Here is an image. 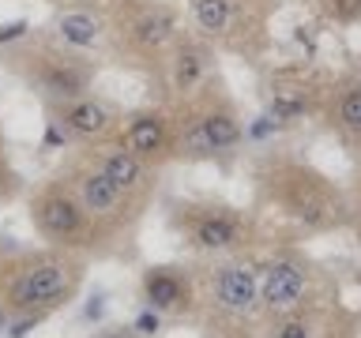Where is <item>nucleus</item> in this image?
Segmentation results:
<instances>
[{"label": "nucleus", "instance_id": "19", "mask_svg": "<svg viewBox=\"0 0 361 338\" xmlns=\"http://www.w3.org/2000/svg\"><path fill=\"white\" fill-rule=\"evenodd\" d=\"M324 90L309 83V79H290L282 75L267 87L264 98V117L275 124V128H290V124H301L305 117H312L316 109L324 106Z\"/></svg>", "mask_w": 361, "mask_h": 338}, {"label": "nucleus", "instance_id": "13", "mask_svg": "<svg viewBox=\"0 0 361 338\" xmlns=\"http://www.w3.org/2000/svg\"><path fill=\"white\" fill-rule=\"evenodd\" d=\"M45 120L49 132H56L64 143L72 146H102L109 139H117V128L124 120V113L113 101L98 98L94 90L72 101H49L45 106Z\"/></svg>", "mask_w": 361, "mask_h": 338}, {"label": "nucleus", "instance_id": "8", "mask_svg": "<svg viewBox=\"0 0 361 338\" xmlns=\"http://www.w3.org/2000/svg\"><path fill=\"white\" fill-rule=\"evenodd\" d=\"M177 113V162H222L241 151L245 143V117L237 101L226 94L222 79L192 98Z\"/></svg>", "mask_w": 361, "mask_h": 338}, {"label": "nucleus", "instance_id": "26", "mask_svg": "<svg viewBox=\"0 0 361 338\" xmlns=\"http://www.w3.org/2000/svg\"><path fill=\"white\" fill-rule=\"evenodd\" d=\"M64 4H75V0H64Z\"/></svg>", "mask_w": 361, "mask_h": 338}, {"label": "nucleus", "instance_id": "4", "mask_svg": "<svg viewBox=\"0 0 361 338\" xmlns=\"http://www.w3.org/2000/svg\"><path fill=\"white\" fill-rule=\"evenodd\" d=\"M0 64L19 79L27 90L49 101H72L94 90L98 79V61L83 53L64 49L56 38L45 30H8L0 34Z\"/></svg>", "mask_w": 361, "mask_h": 338}, {"label": "nucleus", "instance_id": "14", "mask_svg": "<svg viewBox=\"0 0 361 338\" xmlns=\"http://www.w3.org/2000/svg\"><path fill=\"white\" fill-rule=\"evenodd\" d=\"M188 19L214 49H252L259 38L256 0H188Z\"/></svg>", "mask_w": 361, "mask_h": 338}, {"label": "nucleus", "instance_id": "18", "mask_svg": "<svg viewBox=\"0 0 361 338\" xmlns=\"http://www.w3.org/2000/svg\"><path fill=\"white\" fill-rule=\"evenodd\" d=\"M79 151H87L94 158L98 169L124 192V196H132L143 211H151V203L158 199V177H162V169H151L147 162H140V158L132 151H124L117 139H109L102 146H79Z\"/></svg>", "mask_w": 361, "mask_h": 338}, {"label": "nucleus", "instance_id": "17", "mask_svg": "<svg viewBox=\"0 0 361 338\" xmlns=\"http://www.w3.org/2000/svg\"><path fill=\"white\" fill-rule=\"evenodd\" d=\"M49 38H56L64 49L83 53V56H109V4H90V0H75L53 11V19L42 27Z\"/></svg>", "mask_w": 361, "mask_h": 338}, {"label": "nucleus", "instance_id": "1", "mask_svg": "<svg viewBox=\"0 0 361 338\" xmlns=\"http://www.w3.org/2000/svg\"><path fill=\"white\" fill-rule=\"evenodd\" d=\"M259 222L282 225L279 241H312V237L346 233L354 225L357 203L346 188L293 154H264L252 169Z\"/></svg>", "mask_w": 361, "mask_h": 338}, {"label": "nucleus", "instance_id": "20", "mask_svg": "<svg viewBox=\"0 0 361 338\" xmlns=\"http://www.w3.org/2000/svg\"><path fill=\"white\" fill-rule=\"evenodd\" d=\"M324 124L350 154H361V75H343L324 98Z\"/></svg>", "mask_w": 361, "mask_h": 338}, {"label": "nucleus", "instance_id": "11", "mask_svg": "<svg viewBox=\"0 0 361 338\" xmlns=\"http://www.w3.org/2000/svg\"><path fill=\"white\" fill-rule=\"evenodd\" d=\"M140 301L151 315H158V320L196 327L200 312H203L196 259H162V263H147L140 270Z\"/></svg>", "mask_w": 361, "mask_h": 338}, {"label": "nucleus", "instance_id": "7", "mask_svg": "<svg viewBox=\"0 0 361 338\" xmlns=\"http://www.w3.org/2000/svg\"><path fill=\"white\" fill-rule=\"evenodd\" d=\"M180 30L185 19L169 0H113L109 4V56L128 68H143L154 75Z\"/></svg>", "mask_w": 361, "mask_h": 338}, {"label": "nucleus", "instance_id": "2", "mask_svg": "<svg viewBox=\"0 0 361 338\" xmlns=\"http://www.w3.org/2000/svg\"><path fill=\"white\" fill-rule=\"evenodd\" d=\"M90 270L83 252L68 248H16L0 252V323L34 327L64 312L79 297Z\"/></svg>", "mask_w": 361, "mask_h": 338}, {"label": "nucleus", "instance_id": "21", "mask_svg": "<svg viewBox=\"0 0 361 338\" xmlns=\"http://www.w3.org/2000/svg\"><path fill=\"white\" fill-rule=\"evenodd\" d=\"M23 192H27V184H23V173L16 169V162H11L8 154V139H4V124H0V207H8V203H16Z\"/></svg>", "mask_w": 361, "mask_h": 338}, {"label": "nucleus", "instance_id": "12", "mask_svg": "<svg viewBox=\"0 0 361 338\" xmlns=\"http://www.w3.org/2000/svg\"><path fill=\"white\" fill-rule=\"evenodd\" d=\"M158 94L162 106L180 109L192 98H200L214 79H219V61H214V45L200 38L196 30H180V38L169 45V53L158 64Z\"/></svg>", "mask_w": 361, "mask_h": 338}, {"label": "nucleus", "instance_id": "3", "mask_svg": "<svg viewBox=\"0 0 361 338\" xmlns=\"http://www.w3.org/2000/svg\"><path fill=\"white\" fill-rule=\"evenodd\" d=\"M166 225L192 259L248 256V252H264L271 244V233L256 211L207 196L173 199L166 211Z\"/></svg>", "mask_w": 361, "mask_h": 338}, {"label": "nucleus", "instance_id": "22", "mask_svg": "<svg viewBox=\"0 0 361 338\" xmlns=\"http://www.w3.org/2000/svg\"><path fill=\"white\" fill-rule=\"evenodd\" d=\"M316 8L335 27H354V23H361V0H316Z\"/></svg>", "mask_w": 361, "mask_h": 338}, {"label": "nucleus", "instance_id": "16", "mask_svg": "<svg viewBox=\"0 0 361 338\" xmlns=\"http://www.w3.org/2000/svg\"><path fill=\"white\" fill-rule=\"evenodd\" d=\"M264 338H361V312L346 301L312 304L275 320H259Z\"/></svg>", "mask_w": 361, "mask_h": 338}, {"label": "nucleus", "instance_id": "10", "mask_svg": "<svg viewBox=\"0 0 361 338\" xmlns=\"http://www.w3.org/2000/svg\"><path fill=\"white\" fill-rule=\"evenodd\" d=\"M196 267L203 297L200 323H259V252L196 259Z\"/></svg>", "mask_w": 361, "mask_h": 338}, {"label": "nucleus", "instance_id": "27", "mask_svg": "<svg viewBox=\"0 0 361 338\" xmlns=\"http://www.w3.org/2000/svg\"><path fill=\"white\" fill-rule=\"evenodd\" d=\"M357 75H361V68H357Z\"/></svg>", "mask_w": 361, "mask_h": 338}, {"label": "nucleus", "instance_id": "9", "mask_svg": "<svg viewBox=\"0 0 361 338\" xmlns=\"http://www.w3.org/2000/svg\"><path fill=\"white\" fill-rule=\"evenodd\" d=\"M27 218H30V230L38 233L42 244L83 252L90 263L102 259L94 222H90V214L83 211L79 196L61 173L38 180V184L27 192Z\"/></svg>", "mask_w": 361, "mask_h": 338}, {"label": "nucleus", "instance_id": "6", "mask_svg": "<svg viewBox=\"0 0 361 338\" xmlns=\"http://www.w3.org/2000/svg\"><path fill=\"white\" fill-rule=\"evenodd\" d=\"M56 173L72 184V192L79 196V203H83V211L90 214V222H94L102 259H128L135 252V233H140V222L147 218V211L132 196H124V192L98 169L94 158L87 151H79V146Z\"/></svg>", "mask_w": 361, "mask_h": 338}, {"label": "nucleus", "instance_id": "25", "mask_svg": "<svg viewBox=\"0 0 361 338\" xmlns=\"http://www.w3.org/2000/svg\"><path fill=\"white\" fill-rule=\"evenodd\" d=\"M98 338H147V334H140L135 327H109V331H102Z\"/></svg>", "mask_w": 361, "mask_h": 338}, {"label": "nucleus", "instance_id": "24", "mask_svg": "<svg viewBox=\"0 0 361 338\" xmlns=\"http://www.w3.org/2000/svg\"><path fill=\"white\" fill-rule=\"evenodd\" d=\"M350 233H354V244H357V286H361V207H357V214H354Z\"/></svg>", "mask_w": 361, "mask_h": 338}, {"label": "nucleus", "instance_id": "15", "mask_svg": "<svg viewBox=\"0 0 361 338\" xmlns=\"http://www.w3.org/2000/svg\"><path fill=\"white\" fill-rule=\"evenodd\" d=\"M117 143L151 169H166L169 162H177V113L162 101L128 109L117 128Z\"/></svg>", "mask_w": 361, "mask_h": 338}, {"label": "nucleus", "instance_id": "5", "mask_svg": "<svg viewBox=\"0 0 361 338\" xmlns=\"http://www.w3.org/2000/svg\"><path fill=\"white\" fill-rule=\"evenodd\" d=\"M343 301L338 275L301 241H271L259 252V320Z\"/></svg>", "mask_w": 361, "mask_h": 338}, {"label": "nucleus", "instance_id": "23", "mask_svg": "<svg viewBox=\"0 0 361 338\" xmlns=\"http://www.w3.org/2000/svg\"><path fill=\"white\" fill-rule=\"evenodd\" d=\"M200 338H264L259 323H200Z\"/></svg>", "mask_w": 361, "mask_h": 338}]
</instances>
